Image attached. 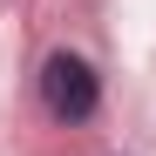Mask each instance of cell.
Wrapping results in <instances>:
<instances>
[{
	"label": "cell",
	"instance_id": "obj_1",
	"mask_svg": "<svg viewBox=\"0 0 156 156\" xmlns=\"http://www.w3.org/2000/svg\"><path fill=\"white\" fill-rule=\"evenodd\" d=\"M41 102H48L55 122H88L95 102H102V82H95V68H88L82 55H48V68H41Z\"/></svg>",
	"mask_w": 156,
	"mask_h": 156
}]
</instances>
